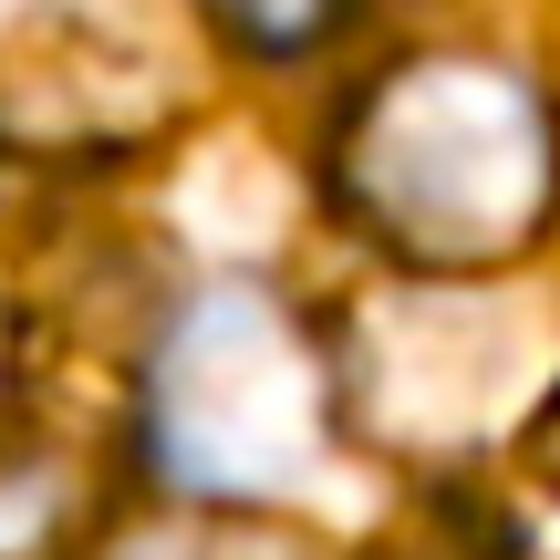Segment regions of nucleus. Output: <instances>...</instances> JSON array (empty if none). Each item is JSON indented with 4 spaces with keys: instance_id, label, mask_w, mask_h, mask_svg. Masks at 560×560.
Returning <instances> with one entry per match:
<instances>
[{
    "instance_id": "1",
    "label": "nucleus",
    "mask_w": 560,
    "mask_h": 560,
    "mask_svg": "<svg viewBox=\"0 0 560 560\" xmlns=\"http://www.w3.org/2000/svg\"><path fill=\"white\" fill-rule=\"evenodd\" d=\"M332 198L425 280L509 270L560 219V115L499 52H405L342 104Z\"/></svg>"
},
{
    "instance_id": "2",
    "label": "nucleus",
    "mask_w": 560,
    "mask_h": 560,
    "mask_svg": "<svg viewBox=\"0 0 560 560\" xmlns=\"http://www.w3.org/2000/svg\"><path fill=\"white\" fill-rule=\"evenodd\" d=\"M145 425H156V457L177 488L260 509L332 457V425H342L332 342L280 291H208L177 312L156 353Z\"/></svg>"
},
{
    "instance_id": "3",
    "label": "nucleus",
    "mask_w": 560,
    "mask_h": 560,
    "mask_svg": "<svg viewBox=\"0 0 560 560\" xmlns=\"http://www.w3.org/2000/svg\"><path fill=\"white\" fill-rule=\"evenodd\" d=\"M83 560H322V550L301 529L260 520V509H240V499H187V509H156V520H125Z\"/></svg>"
},
{
    "instance_id": "4",
    "label": "nucleus",
    "mask_w": 560,
    "mask_h": 560,
    "mask_svg": "<svg viewBox=\"0 0 560 560\" xmlns=\"http://www.w3.org/2000/svg\"><path fill=\"white\" fill-rule=\"evenodd\" d=\"M219 11V32L240 42V52H260V62H301L322 32L342 21V0H208Z\"/></svg>"
},
{
    "instance_id": "5",
    "label": "nucleus",
    "mask_w": 560,
    "mask_h": 560,
    "mask_svg": "<svg viewBox=\"0 0 560 560\" xmlns=\"http://www.w3.org/2000/svg\"><path fill=\"white\" fill-rule=\"evenodd\" d=\"M529 467L560 488V384H550V405H540V416H529Z\"/></svg>"
}]
</instances>
